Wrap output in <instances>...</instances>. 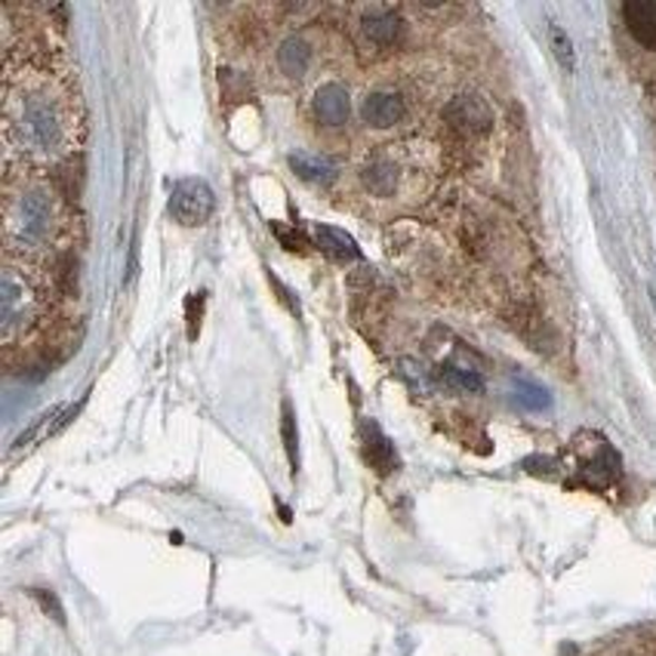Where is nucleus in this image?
Instances as JSON below:
<instances>
[{
  "instance_id": "obj_1",
  "label": "nucleus",
  "mask_w": 656,
  "mask_h": 656,
  "mask_svg": "<svg viewBox=\"0 0 656 656\" xmlns=\"http://www.w3.org/2000/svg\"><path fill=\"white\" fill-rule=\"evenodd\" d=\"M10 133H19L22 146L34 155H59L71 142V121L59 99L50 93H28L7 108Z\"/></svg>"
},
{
  "instance_id": "obj_2",
  "label": "nucleus",
  "mask_w": 656,
  "mask_h": 656,
  "mask_svg": "<svg viewBox=\"0 0 656 656\" xmlns=\"http://www.w3.org/2000/svg\"><path fill=\"white\" fill-rule=\"evenodd\" d=\"M50 226H53V207L47 203L43 191H26L10 207L7 228H10L16 241L26 243V247H41L50 238Z\"/></svg>"
},
{
  "instance_id": "obj_3",
  "label": "nucleus",
  "mask_w": 656,
  "mask_h": 656,
  "mask_svg": "<svg viewBox=\"0 0 656 656\" xmlns=\"http://www.w3.org/2000/svg\"><path fill=\"white\" fill-rule=\"evenodd\" d=\"M216 210V195L213 188L207 186L203 179H182L173 188L170 198V216L179 226H203Z\"/></svg>"
},
{
  "instance_id": "obj_4",
  "label": "nucleus",
  "mask_w": 656,
  "mask_h": 656,
  "mask_svg": "<svg viewBox=\"0 0 656 656\" xmlns=\"http://www.w3.org/2000/svg\"><path fill=\"white\" fill-rule=\"evenodd\" d=\"M34 311L31 294L26 290V284L16 278L13 271H3L0 281V318H3V339H13L16 327H26L28 318Z\"/></svg>"
},
{
  "instance_id": "obj_5",
  "label": "nucleus",
  "mask_w": 656,
  "mask_h": 656,
  "mask_svg": "<svg viewBox=\"0 0 656 656\" xmlns=\"http://www.w3.org/2000/svg\"><path fill=\"white\" fill-rule=\"evenodd\" d=\"M447 121L454 123L463 133H484L490 127V108L478 96H459L447 106Z\"/></svg>"
},
{
  "instance_id": "obj_6",
  "label": "nucleus",
  "mask_w": 656,
  "mask_h": 656,
  "mask_svg": "<svg viewBox=\"0 0 656 656\" xmlns=\"http://www.w3.org/2000/svg\"><path fill=\"white\" fill-rule=\"evenodd\" d=\"M623 19L635 41L656 53V0H632L623 7Z\"/></svg>"
},
{
  "instance_id": "obj_7",
  "label": "nucleus",
  "mask_w": 656,
  "mask_h": 656,
  "mask_svg": "<svg viewBox=\"0 0 656 656\" xmlns=\"http://www.w3.org/2000/svg\"><path fill=\"white\" fill-rule=\"evenodd\" d=\"M315 115L327 127H342L349 121V93L339 83H324L315 96Z\"/></svg>"
},
{
  "instance_id": "obj_8",
  "label": "nucleus",
  "mask_w": 656,
  "mask_h": 656,
  "mask_svg": "<svg viewBox=\"0 0 656 656\" xmlns=\"http://www.w3.org/2000/svg\"><path fill=\"white\" fill-rule=\"evenodd\" d=\"M364 121L374 123V127H395V123L404 118V102L398 93H386V90H379V93H370L364 99L361 108Z\"/></svg>"
},
{
  "instance_id": "obj_9",
  "label": "nucleus",
  "mask_w": 656,
  "mask_h": 656,
  "mask_svg": "<svg viewBox=\"0 0 656 656\" xmlns=\"http://www.w3.org/2000/svg\"><path fill=\"white\" fill-rule=\"evenodd\" d=\"M315 243L321 247V254H327L336 262H351L361 259V247L355 243L351 235H346L342 228L334 226H315Z\"/></svg>"
},
{
  "instance_id": "obj_10",
  "label": "nucleus",
  "mask_w": 656,
  "mask_h": 656,
  "mask_svg": "<svg viewBox=\"0 0 656 656\" xmlns=\"http://www.w3.org/2000/svg\"><path fill=\"white\" fill-rule=\"evenodd\" d=\"M364 454H367V463H370L379 475H389V471L398 466L395 447H391L389 438L379 431L376 423H367V426H364Z\"/></svg>"
},
{
  "instance_id": "obj_11",
  "label": "nucleus",
  "mask_w": 656,
  "mask_h": 656,
  "mask_svg": "<svg viewBox=\"0 0 656 656\" xmlns=\"http://www.w3.org/2000/svg\"><path fill=\"white\" fill-rule=\"evenodd\" d=\"M364 34L376 43V47H391L401 38V19L391 10H370L364 16Z\"/></svg>"
},
{
  "instance_id": "obj_12",
  "label": "nucleus",
  "mask_w": 656,
  "mask_h": 656,
  "mask_svg": "<svg viewBox=\"0 0 656 656\" xmlns=\"http://www.w3.org/2000/svg\"><path fill=\"white\" fill-rule=\"evenodd\" d=\"M278 66L287 78H302L311 66V50L302 38H287L278 50Z\"/></svg>"
},
{
  "instance_id": "obj_13",
  "label": "nucleus",
  "mask_w": 656,
  "mask_h": 656,
  "mask_svg": "<svg viewBox=\"0 0 656 656\" xmlns=\"http://www.w3.org/2000/svg\"><path fill=\"white\" fill-rule=\"evenodd\" d=\"M290 167L296 173L308 179V182H334L336 179V167L321 155H308V151H299L290 158Z\"/></svg>"
},
{
  "instance_id": "obj_14",
  "label": "nucleus",
  "mask_w": 656,
  "mask_h": 656,
  "mask_svg": "<svg viewBox=\"0 0 656 656\" xmlns=\"http://www.w3.org/2000/svg\"><path fill=\"white\" fill-rule=\"evenodd\" d=\"M438 379H441L447 389L466 391V395H478L484 391V379L475 370H466V367H454V364H444L438 370Z\"/></svg>"
},
{
  "instance_id": "obj_15",
  "label": "nucleus",
  "mask_w": 656,
  "mask_h": 656,
  "mask_svg": "<svg viewBox=\"0 0 656 656\" xmlns=\"http://www.w3.org/2000/svg\"><path fill=\"white\" fill-rule=\"evenodd\" d=\"M364 182H367V188L374 191V195H391L395 191V186H398V167L389 161H376L370 163L367 170H364Z\"/></svg>"
},
{
  "instance_id": "obj_16",
  "label": "nucleus",
  "mask_w": 656,
  "mask_h": 656,
  "mask_svg": "<svg viewBox=\"0 0 656 656\" xmlns=\"http://www.w3.org/2000/svg\"><path fill=\"white\" fill-rule=\"evenodd\" d=\"M515 401L524 404V407H530V410H543V407H549L551 398H549V391L539 389V386L518 382V389H515Z\"/></svg>"
},
{
  "instance_id": "obj_17",
  "label": "nucleus",
  "mask_w": 656,
  "mask_h": 656,
  "mask_svg": "<svg viewBox=\"0 0 656 656\" xmlns=\"http://www.w3.org/2000/svg\"><path fill=\"white\" fill-rule=\"evenodd\" d=\"M549 38H551V47H555V56L561 59V66L567 68V71H574V66H576L574 43H570V38H567V34H564V28L551 26Z\"/></svg>"
},
{
  "instance_id": "obj_18",
  "label": "nucleus",
  "mask_w": 656,
  "mask_h": 656,
  "mask_svg": "<svg viewBox=\"0 0 656 656\" xmlns=\"http://www.w3.org/2000/svg\"><path fill=\"white\" fill-rule=\"evenodd\" d=\"M281 431H284V447H287V456H290V466H299V450H296V423H294V410L290 404H284V416H281Z\"/></svg>"
},
{
  "instance_id": "obj_19",
  "label": "nucleus",
  "mask_w": 656,
  "mask_h": 656,
  "mask_svg": "<svg viewBox=\"0 0 656 656\" xmlns=\"http://www.w3.org/2000/svg\"><path fill=\"white\" fill-rule=\"evenodd\" d=\"M201 308H203V296L201 294L188 296V302H186L188 339H198V330H201Z\"/></svg>"
},
{
  "instance_id": "obj_20",
  "label": "nucleus",
  "mask_w": 656,
  "mask_h": 656,
  "mask_svg": "<svg viewBox=\"0 0 656 656\" xmlns=\"http://www.w3.org/2000/svg\"><path fill=\"white\" fill-rule=\"evenodd\" d=\"M34 595H38V598H41L43 610H47V614H50V610H53L56 619H59V623H62V610H59V602H56L53 595H47V592H34Z\"/></svg>"
},
{
  "instance_id": "obj_21",
  "label": "nucleus",
  "mask_w": 656,
  "mask_h": 656,
  "mask_svg": "<svg viewBox=\"0 0 656 656\" xmlns=\"http://www.w3.org/2000/svg\"><path fill=\"white\" fill-rule=\"evenodd\" d=\"M654 306H656V294H654Z\"/></svg>"
}]
</instances>
